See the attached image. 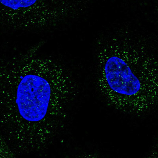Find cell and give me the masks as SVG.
<instances>
[{"label":"cell","mask_w":158,"mask_h":158,"mask_svg":"<svg viewBox=\"0 0 158 158\" xmlns=\"http://www.w3.org/2000/svg\"><path fill=\"white\" fill-rule=\"evenodd\" d=\"M40 43L1 63V129L15 152H39L64 126L76 85L67 69L38 56Z\"/></svg>","instance_id":"cell-1"},{"label":"cell","mask_w":158,"mask_h":158,"mask_svg":"<svg viewBox=\"0 0 158 158\" xmlns=\"http://www.w3.org/2000/svg\"><path fill=\"white\" fill-rule=\"evenodd\" d=\"M129 37H111L99 46L98 85L111 106L134 115L148 113L157 100L155 58Z\"/></svg>","instance_id":"cell-2"},{"label":"cell","mask_w":158,"mask_h":158,"mask_svg":"<svg viewBox=\"0 0 158 158\" xmlns=\"http://www.w3.org/2000/svg\"><path fill=\"white\" fill-rule=\"evenodd\" d=\"M87 6L86 1L1 0V25L14 31L55 27L78 16Z\"/></svg>","instance_id":"cell-3"}]
</instances>
